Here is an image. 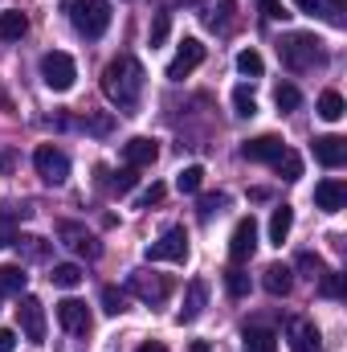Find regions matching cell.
<instances>
[{
	"label": "cell",
	"instance_id": "6da1fadb",
	"mask_svg": "<svg viewBox=\"0 0 347 352\" xmlns=\"http://www.w3.org/2000/svg\"><path fill=\"white\" fill-rule=\"evenodd\" d=\"M143 82H147V74H143V66L131 58V54H119L106 70H102V94L123 111V115H131V111H139V98H143Z\"/></svg>",
	"mask_w": 347,
	"mask_h": 352
},
{
	"label": "cell",
	"instance_id": "7a4b0ae2",
	"mask_svg": "<svg viewBox=\"0 0 347 352\" xmlns=\"http://www.w3.org/2000/svg\"><path fill=\"white\" fill-rule=\"evenodd\" d=\"M278 54H282V62L290 70H311V66H323V58H327L323 41L315 33H286L282 45H278Z\"/></svg>",
	"mask_w": 347,
	"mask_h": 352
},
{
	"label": "cell",
	"instance_id": "3957f363",
	"mask_svg": "<svg viewBox=\"0 0 347 352\" xmlns=\"http://www.w3.org/2000/svg\"><path fill=\"white\" fill-rule=\"evenodd\" d=\"M66 12H70V25H74L82 37H90V41L110 29V4H106V0H70Z\"/></svg>",
	"mask_w": 347,
	"mask_h": 352
},
{
	"label": "cell",
	"instance_id": "277c9868",
	"mask_svg": "<svg viewBox=\"0 0 347 352\" xmlns=\"http://www.w3.org/2000/svg\"><path fill=\"white\" fill-rule=\"evenodd\" d=\"M74 78H78V66H74L70 54L53 50V54L41 58V82H45L49 90H70L74 87Z\"/></svg>",
	"mask_w": 347,
	"mask_h": 352
},
{
	"label": "cell",
	"instance_id": "5b68a950",
	"mask_svg": "<svg viewBox=\"0 0 347 352\" xmlns=\"http://www.w3.org/2000/svg\"><path fill=\"white\" fill-rule=\"evenodd\" d=\"M33 164H37V176L45 184H66V176H70V156L62 148H53V144H41L33 152Z\"/></svg>",
	"mask_w": 347,
	"mask_h": 352
},
{
	"label": "cell",
	"instance_id": "8992f818",
	"mask_svg": "<svg viewBox=\"0 0 347 352\" xmlns=\"http://www.w3.org/2000/svg\"><path fill=\"white\" fill-rule=\"evenodd\" d=\"M184 258H188V234H184V226L164 230V238L147 246V263H184Z\"/></svg>",
	"mask_w": 347,
	"mask_h": 352
},
{
	"label": "cell",
	"instance_id": "52a82bcc",
	"mask_svg": "<svg viewBox=\"0 0 347 352\" xmlns=\"http://www.w3.org/2000/svg\"><path fill=\"white\" fill-rule=\"evenodd\" d=\"M16 320H21V332H25V340H33V344H41V340H45V307H41V299H33V295H21Z\"/></svg>",
	"mask_w": 347,
	"mask_h": 352
},
{
	"label": "cell",
	"instance_id": "ba28073f",
	"mask_svg": "<svg viewBox=\"0 0 347 352\" xmlns=\"http://www.w3.org/2000/svg\"><path fill=\"white\" fill-rule=\"evenodd\" d=\"M131 291H135L143 303H164V299L172 295V283H168L164 274H156V270H135V274H131Z\"/></svg>",
	"mask_w": 347,
	"mask_h": 352
},
{
	"label": "cell",
	"instance_id": "9c48e42d",
	"mask_svg": "<svg viewBox=\"0 0 347 352\" xmlns=\"http://www.w3.org/2000/svg\"><path fill=\"white\" fill-rule=\"evenodd\" d=\"M254 250H258V221L254 217H241L237 230H233V238H229V258L241 266V263L254 258Z\"/></svg>",
	"mask_w": 347,
	"mask_h": 352
},
{
	"label": "cell",
	"instance_id": "30bf717a",
	"mask_svg": "<svg viewBox=\"0 0 347 352\" xmlns=\"http://www.w3.org/2000/svg\"><path fill=\"white\" fill-rule=\"evenodd\" d=\"M200 62H204V45H200L196 37H184V45L176 50V58L168 62V78H172V82L188 78V74H192Z\"/></svg>",
	"mask_w": 347,
	"mask_h": 352
},
{
	"label": "cell",
	"instance_id": "8fae6325",
	"mask_svg": "<svg viewBox=\"0 0 347 352\" xmlns=\"http://www.w3.org/2000/svg\"><path fill=\"white\" fill-rule=\"evenodd\" d=\"M58 234H62V242H66L74 254H82V258H98V254H102L98 238L90 234L86 226H78V221H62V226H58Z\"/></svg>",
	"mask_w": 347,
	"mask_h": 352
},
{
	"label": "cell",
	"instance_id": "7c38bea8",
	"mask_svg": "<svg viewBox=\"0 0 347 352\" xmlns=\"http://www.w3.org/2000/svg\"><path fill=\"white\" fill-rule=\"evenodd\" d=\"M204 303H208V283L204 278H192L188 291H184V307L176 311V324H196L200 311H204Z\"/></svg>",
	"mask_w": 347,
	"mask_h": 352
},
{
	"label": "cell",
	"instance_id": "4fadbf2b",
	"mask_svg": "<svg viewBox=\"0 0 347 352\" xmlns=\"http://www.w3.org/2000/svg\"><path fill=\"white\" fill-rule=\"evenodd\" d=\"M58 320H62V328L74 332V336H86L90 332V307L82 299H62V303H58Z\"/></svg>",
	"mask_w": 347,
	"mask_h": 352
},
{
	"label": "cell",
	"instance_id": "5bb4252c",
	"mask_svg": "<svg viewBox=\"0 0 347 352\" xmlns=\"http://www.w3.org/2000/svg\"><path fill=\"white\" fill-rule=\"evenodd\" d=\"M282 152H286V144H282L278 135H258V140H246V144H241V156L254 160V164H274Z\"/></svg>",
	"mask_w": 347,
	"mask_h": 352
},
{
	"label": "cell",
	"instance_id": "9a60e30c",
	"mask_svg": "<svg viewBox=\"0 0 347 352\" xmlns=\"http://www.w3.org/2000/svg\"><path fill=\"white\" fill-rule=\"evenodd\" d=\"M156 156H160V144L147 140V135H135V140L123 144V160L131 168H147V164H156Z\"/></svg>",
	"mask_w": 347,
	"mask_h": 352
},
{
	"label": "cell",
	"instance_id": "2e32d148",
	"mask_svg": "<svg viewBox=\"0 0 347 352\" xmlns=\"http://www.w3.org/2000/svg\"><path fill=\"white\" fill-rule=\"evenodd\" d=\"M315 160H319L323 168H339L347 160V140L344 135H319V140H315Z\"/></svg>",
	"mask_w": 347,
	"mask_h": 352
},
{
	"label": "cell",
	"instance_id": "e0dca14e",
	"mask_svg": "<svg viewBox=\"0 0 347 352\" xmlns=\"http://www.w3.org/2000/svg\"><path fill=\"white\" fill-rule=\"evenodd\" d=\"M315 205H319L323 213H339L347 205V184L344 180H319V184H315Z\"/></svg>",
	"mask_w": 347,
	"mask_h": 352
},
{
	"label": "cell",
	"instance_id": "ac0fdd59",
	"mask_svg": "<svg viewBox=\"0 0 347 352\" xmlns=\"http://www.w3.org/2000/svg\"><path fill=\"white\" fill-rule=\"evenodd\" d=\"M290 349L294 352H323V336L311 320H290Z\"/></svg>",
	"mask_w": 347,
	"mask_h": 352
},
{
	"label": "cell",
	"instance_id": "d6986e66",
	"mask_svg": "<svg viewBox=\"0 0 347 352\" xmlns=\"http://www.w3.org/2000/svg\"><path fill=\"white\" fill-rule=\"evenodd\" d=\"M261 283H265V291H270L274 299H282V295H290V287H294V270L286 263H270L265 274H261Z\"/></svg>",
	"mask_w": 347,
	"mask_h": 352
},
{
	"label": "cell",
	"instance_id": "ffe728a7",
	"mask_svg": "<svg viewBox=\"0 0 347 352\" xmlns=\"http://www.w3.org/2000/svg\"><path fill=\"white\" fill-rule=\"evenodd\" d=\"M25 283H29V274H25V266L21 263H4L0 266V295H21Z\"/></svg>",
	"mask_w": 347,
	"mask_h": 352
},
{
	"label": "cell",
	"instance_id": "44dd1931",
	"mask_svg": "<svg viewBox=\"0 0 347 352\" xmlns=\"http://www.w3.org/2000/svg\"><path fill=\"white\" fill-rule=\"evenodd\" d=\"M25 33H29V16L25 12H16V8L12 12H0V37L4 41H21Z\"/></svg>",
	"mask_w": 347,
	"mask_h": 352
},
{
	"label": "cell",
	"instance_id": "7402d4cb",
	"mask_svg": "<svg viewBox=\"0 0 347 352\" xmlns=\"http://www.w3.org/2000/svg\"><path fill=\"white\" fill-rule=\"evenodd\" d=\"M290 226H294V209L290 205H282V209H274V217H270V242H286V234H290Z\"/></svg>",
	"mask_w": 347,
	"mask_h": 352
},
{
	"label": "cell",
	"instance_id": "603a6c76",
	"mask_svg": "<svg viewBox=\"0 0 347 352\" xmlns=\"http://www.w3.org/2000/svg\"><path fill=\"white\" fill-rule=\"evenodd\" d=\"M344 94H339V90H323V94H319V115H323V119H327V123H339V119H344Z\"/></svg>",
	"mask_w": 347,
	"mask_h": 352
},
{
	"label": "cell",
	"instance_id": "cb8c5ba5",
	"mask_svg": "<svg viewBox=\"0 0 347 352\" xmlns=\"http://www.w3.org/2000/svg\"><path fill=\"white\" fill-rule=\"evenodd\" d=\"M246 352H278V336L270 328H250L246 332Z\"/></svg>",
	"mask_w": 347,
	"mask_h": 352
},
{
	"label": "cell",
	"instance_id": "d4e9b609",
	"mask_svg": "<svg viewBox=\"0 0 347 352\" xmlns=\"http://www.w3.org/2000/svg\"><path fill=\"white\" fill-rule=\"evenodd\" d=\"M49 278H53V287H66V291H70V287H78V283H82V266H78V263H58Z\"/></svg>",
	"mask_w": 347,
	"mask_h": 352
},
{
	"label": "cell",
	"instance_id": "484cf974",
	"mask_svg": "<svg viewBox=\"0 0 347 352\" xmlns=\"http://www.w3.org/2000/svg\"><path fill=\"white\" fill-rule=\"evenodd\" d=\"M200 184H204V168L200 164H188L184 173L176 176V188L180 192H200Z\"/></svg>",
	"mask_w": 347,
	"mask_h": 352
},
{
	"label": "cell",
	"instance_id": "4316f807",
	"mask_svg": "<svg viewBox=\"0 0 347 352\" xmlns=\"http://www.w3.org/2000/svg\"><path fill=\"white\" fill-rule=\"evenodd\" d=\"M233 107H237V111H233L237 119H254V115H258V98H254L246 87L233 90Z\"/></svg>",
	"mask_w": 347,
	"mask_h": 352
},
{
	"label": "cell",
	"instance_id": "83f0119b",
	"mask_svg": "<svg viewBox=\"0 0 347 352\" xmlns=\"http://www.w3.org/2000/svg\"><path fill=\"white\" fill-rule=\"evenodd\" d=\"M237 70H241L246 78H258L261 70H265V62H261L258 50H241V54H237Z\"/></svg>",
	"mask_w": 347,
	"mask_h": 352
},
{
	"label": "cell",
	"instance_id": "f1b7e54d",
	"mask_svg": "<svg viewBox=\"0 0 347 352\" xmlns=\"http://www.w3.org/2000/svg\"><path fill=\"white\" fill-rule=\"evenodd\" d=\"M274 168L282 173V180H298V176H302V160H298V156H294V152L286 148V152H282V156L274 160Z\"/></svg>",
	"mask_w": 347,
	"mask_h": 352
},
{
	"label": "cell",
	"instance_id": "f546056e",
	"mask_svg": "<svg viewBox=\"0 0 347 352\" xmlns=\"http://www.w3.org/2000/svg\"><path fill=\"white\" fill-rule=\"evenodd\" d=\"M274 102H278V111H298V102H302V94H298V87H278L274 90Z\"/></svg>",
	"mask_w": 347,
	"mask_h": 352
},
{
	"label": "cell",
	"instance_id": "4dcf8cb0",
	"mask_svg": "<svg viewBox=\"0 0 347 352\" xmlns=\"http://www.w3.org/2000/svg\"><path fill=\"white\" fill-rule=\"evenodd\" d=\"M102 311H106V316L127 311V295H123V291H115V287H102Z\"/></svg>",
	"mask_w": 347,
	"mask_h": 352
},
{
	"label": "cell",
	"instance_id": "1f68e13d",
	"mask_svg": "<svg viewBox=\"0 0 347 352\" xmlns=\"http://www.w3.org/2000/svg\"><path fill=\"white\" fill-rule=\"evenodd\" d=\"M319 291H323V295H331V299H339V295H344V274L323 270V274H319Z\"/></svg>",
	"mask_w": 347,
	"mask_h": 352
},
{
	"label": "cell",
	"instance_id": "d6a6232c",
	"mask_svg": "<svg viewBox=\"0 0 347 352\" xmlns=\"http://www.w3.org/2000/svg\"><path fill=\"white\" fill-rule=\"evenodd\" d=\"M294 266H298V270H307V278H319V274L327 270V266H323V258H319V254H311V250H302V254L294 258Z\"/></svg>",
	"mask_w": 347,
	"mask_h": 352
},
{
	"label": "cell",
	"instance_id": "836d02e7",
	"mask_svg": "<svg viewBox=\"0 0 347 352\" xmlns=\"http://www.w3.org/2000/svg\"><path fill=\"white\" fill-rule=\"evenodd\" d=\"M12 242H16V250H25V258H45L49 254V246L41 238H12Z\"/></svg>",
	"mask_w": 347,
	"mask_h": 352
},
{
	"label": "cell",
	"instance_id": "e575fe53",
	"mask_svg": "<svg viewBox=\"0 0 347 352\" xmlns=\"http://www.w3.org/2000/svg\"><path fill=\"white\" fill-rule=\"evenodd\" d=\"M225 283H229V295H237V299H241V295H250V274H246L241 266H233Z\"/></svg>",
	"mask_w": 347,
	"mask_h": 352
},
{
	"label": "cell",
	"instance_id": "d590c367",
	"mask_svg": "<svg viewBox=\"0 0 347 352\" xmlns=\"http://www.w3.org/2000/svg\"><path fill=\"white\" fill-rule=\"evenodd\" d=\"M135 180H139V176H135V168H131V164H127V168H123V173L115 176V180H110V192H119V197H127V192H131V188H135Z\"/></svg>",
	"mask_w": 347,
	"mask_h": 352
},
{
	"label": "cell",
	"instance_id": "8d00e7d4",
	"mask_svg": "<svg viewBox=\"0 0 347 352\" xmlns=\"http://www.w3.org/2000/svg\"><path fill=\"white\" fill-rule=\"evenodd\" d=\"M344 12H347V0H323V16L331 25H339V29H344V21H347Z\"/></svg>",
	"mask_w": 347,
	"mask_h": 352
},
{
	"label": "cell",
	"instance_id": "74e56055",
	"mask_svg": "<svg viewBox=\"0 0 347 352\" xmlns=\"http://www.w3.org/2000/svg\"><path fill=\"white\" fill-rule=\"evenodd\" d=\"M168 29H172V21H168V12H156V25H152V45H160V41L168 37Z\"/></svg>",
	"mask_w": 347,
	"mask_h": 352
},
{
	"label": "cell",
	"instance_id": "f35d334b",
	"mask_svg": "<svg viewBox=\"0 0 347 352\" xmlns=\"http://www.w3.org/2000/svg\"><path fill=\"white\" fill-rule=\"evenodd\" d=\"M164 192H168L164 184H152V188H143V192H139V205H143V209H147V205H160V201H164Z\"/></svg>",
	"mask_w": 347,
	"mask_h": 352
},
{
	"label": "cell",
	"instance_id": "ab89813d",
	"mask_svg": "<svg viewBox=\"0 0 347 352\" xmlns=\"http://www.w3.org/2000/svg\"><path fill=\"white\" fill-rule=\"evenodd\" d=\"M221 205H225V197H204L200 201V221H208L213 213H221Z\"/></svg>",
	"mask_w": 347,
	"mask_h": 352
},
{
	"label": "cell",
	"instance_id": "60d3db41",
	"mask_svg": "<svg viewBox=\"0 0 347 352\" xmlns=\"http://www.w3.org/2000/svg\"><path fill=\"white\" fill-rule=\"evenodd\" d=\"M261 12H265L270 21H282V16H286V8H282V0H261Z\"/></svg>",
	"mask_w": 347,
	"mask_h": 352
},
{
	"label": "cell",
	"instance_id": "b9f144b4",
	"mask_svg": "<svg viewBox=\"0 0 347 352\" xmlns=\"http://www.w3.org/2000/svg\"><path fill=\"white\" fill-rule=\"evenodd\" d=\"M294 8H298V12H311V16H319V12H323V0H294Z\"/></svg>",
	"mask_w": 347,
	"mask_h": 352
},
{
	"label": "cell",
	"instance_id": "7bdbcfd3",
	"mask_svg": "<svg viewBox=\"0 0 347 352\" xmlns=\"http://www.w3.org/2000/svg\"><path fill=\"white\" fill-rule=\"evenodd\" d=\"M12 349H16V332L0 328V352H12Z\"/></svg>",
	"mask_w": 347,
	"mask_h": 352
},
{
	"label": "cell",
	"instance_id": "ee69618b",
	"mask_svg": "<svg viewBox=\"0 0 347 352\" xmlns=\"http://www.w3.org/2000/svg\"><path fill=\"white\" fill-rule=\"evenodd\" d=\"M4 246H12V226H8V217H0V250Z\"/></svg>",
	"mask_w": 347,
	"mask_h": 352
},
{
	"label": "cell",
	"instance_id": "f6af8a7d",
	"mask_svg": "<svg viewBox=\"0 0 347 352\" xmlns=\"http://www.w3.org/2000/svg\"><path fill=\"white\" fill-rule=\"evenodd\" d=\"M0 168H4V173L12 168V152H0Z\"/></svg>",
	"mask_w": 347,
	"mask_h": 352
},
{
	"label": "cell",
	"instance_id": "bcb514c9",
	"mask_svg": "<svg viewBox=\"0 0 347 352\" xmlns=\"http://www.w3.org/2000/svg\"><path fill=\"white\" fill-rule=\"evenodd\" d=\"M139 352H168V349H164L160 340H152V344H143V349H139Z\"/></svg>",
	"mask_w": 347,
	"mask_h": 352
},
{
	"label": "cell",
	"instance_id": "7dc6e473",
	"mask_svg": "<svg viewBox=\"0 0 347 352\" xmlns=\"http://www.w3.org/2000/svg\"><path fill=\"white\" fill-rule=\"evenodd\" d=\"M192 352H208V344H204V340H196V344H192Z\"/></svg>",
	"mask_w": 347,
	"mask_h": 352
}]
</instances>
